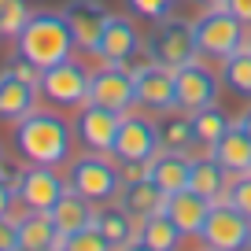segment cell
<instances>
[{"label":"cell","instance_id":"43","mask_svg":"<svg viewBox=\"0 0 251 251\" xmlns=\"http://www.w3.org/2000/svg\"><path fill=\"white\" fill-rule=\"evenodd\" d=\"M203 251H211V248H203Z\"/></svg>","mask_w":251,"mask_h":251},{"label":"cell","instance_id":"37","mask_svg":"<svg viewBox=\"0 0 251 251\" xmlns=\"http://www.w3.org/2000/svg\"><path fill=\"white\" fill-rule=\"evenodd\" d=\"M226 8L233 11L244 26H251V0H226Z\"/></svg>","mask_w":251,"mask_h":251},{"label":"cell","instance_id":"40","mask_svg":"<svg viewBox=\"0 0 251 251\" xmlns=\"http://www.w3.org/2000/svg\"><path fill=\"white\" fill-rule=\"evenodd\" d=\"M126 251H155V248H148V244H141V240H137V244H129Z\"/></svg>","mask_w":251,"mask_h":251},{"label":"cell","instance_id":"11","mask_svg":"<svg viewBox=\"0 0 251 251\" xmlns=\"http://www.w3.org/2000/svg\"><path fill=\"white\" fill-rule=\"evenodd\" d=\"M89 103L111 107L118 115L133 111L137 107V74H129L126 67L103 63L100 71H93V81H89Z\"/></svg>","mask_w":251,"mask_h":251},{"label":"cell","instance_id":"26","mask_svg":"<svg viewBox=\"0 0 251 251\" xmlns=\"http://www.w3.org/2000/svg\"><path fill=\"white\" fill-rule=\"evenodd\" d=\"M192 115V133H196V144L200 148H207L211 151L214 144L222 141V133H226L229 126V115L218 107V103H211V107H200V111H188Z\"/></svg>","mask_w":251,"mask_h":251},{"label":"cell","instance_id":"24","mask_svg":"<svg viewBox=\"0 0 251 251\" xmlns=\"http://www.w3.org/2000/svg\"><path fill=\"white\" fill-rule=\"evenodd\" d=\"M93 226L107 236V244L115 251H126L129 244H137V218H129L118 203L115 207H100L96 218H93Z\"/></svg>","mask_w":251,"mask_h":251},{"label":"cell","instance_id":"27","mask_svg":"<svg viewBox=\"0 0 251 251\" xmlns=\"http://www.w3.org/2000/svg\"><path fill=\"white\" fill-rule=\"evenodd\" d=\"M137 240L148 244V248H155V251H177L181 229L174 226L166 214H155V218H144L141 226H137Z\"/></svg>","mask_w":251,"mask_h":251},{"label":"cell","instance_id":"10","mask_svg":"<svg viewBox=\"0 0 251 251\" xmlns=\"http://www.w3.org/2000/svg\"><path fill=\"white\" fill-rule=\"evenodd\" d=\"M67 192V181L55 174V166H23L15 177V196L19 203L26 207V211H52L55 203H59V196Z\"/></svg>","mask_w":251,"mask_h":251},{"label":"cell","instance_id":"22","mask_svg":"<svg viewBox=\"0 0 251 251\" xmlns=\"http://www.w3.org/2000/svg\"><path fill=\"white\" fill-rule=\"evenodd\" d=\"M211 155L218 159L222 166H226L233 177H240V174H251V133H244L240 126H229L226 133H222V141L211 148Z\"/></svg>","mask_w":251,"mask_h":251},{"label":"cell","instance_id":"31","mask_svg":"<svg viewBox=\"0 0 251 251\" xmlns=\"http://www.w3.org/2000/svg\"><path fill=\"white\" fill-rule=\"evenodd\" d=\"M63 251H115V248L107 244V236L96 226H85V229H78V233L63 236Z\"/></svg>","mask_w":251,"mask_h":251},{"label":"cell","instance_id":"14","mask_svg":"<svg viewBox=\"0 0 251 251\" xmlns=\"http://www.w3.org/2000/svg\"><path fill=\"white\" fill-rule=\"evenodd\" d=\"M144 48L141 33H137L133 19H126V15H111L107 26H103L100 33V45H96V59L100 63H111V67H126V63L133 59L137 52Z\"/></svg>","mask_w":251,"mask_h":251},{"label":"cell","instance_id":"38","mask_svg":"<svg viewBox=\"0 0 251 251\" xmlns=\"http://www.w3.org/2000/svg\"><path fill=\"white\" fill-rule=\"evenodd\" d=\"M192 8H200V11H214V8H226V0H188Z\"/></svg>","mask_w":251,"mask_h":251},{"label":"cell","instance_id":"19","mask_svg":"<svg viewBox=\"0 0 251 251\" xmlns=\"http://www.w3.org/2000/svg\"><path fill=\"white\" fill-rule=\"evenodd\" d=\"M19 251H63V233L55 229L52 214L26 211L19 218Z\"/></svg>","mask_w":251,"mask_h":251},{"label":"cell","instance_id":"28","mask_svg":"<svg viewBox=\"0 0 251 251\" xmlns=\"http://www.w3.org/2000/svg\"><path fill=\"white\" fill-rule=\"evenodd\" d=\"M159 133H163V151H181V155H188L192 148H200L196 133H192V115H188V111L170 115L159 126Z\"/></svg>","mask_w":251,"mask_h":251},{"label":"cell","instance_id":"20","mask_svg":"<svg viewBox=\"0 0 251 251\" xmlns=\"http://www.w3.org/2000/svg\"><path fill=\"white\" fill-rule=\"evenodd\" d=\"M229 185H233V174L214 155H196L192 159V177H188V188H192V192H200L203 200L218 203V200L229 196Z\"/></svg>","mask_w":251,"mask_h":251},{"label":"cell","instance_id":"1","mask_svg":"<svg viewBox=\"0 0 251 251\" xmlns=\"http://www.w3.org/2000/svg\"><path fill=\"white\" fill-rule=\"evenodd\" d=\"M74 126L55 111H30L23 122H15V151L26 163L37 166H63L71 163Z\"/></svg>","mask_w":251,"mask_h":251},{"label":"cell","instance_id":"21","mask_svg":"<svg viewBox=\"0 0 251 251\" xmlns=\"http://www.w3.org/2000/svg\"><path fill=\"white\" fill-rule=\"evenodd\" d=\"M48 214H52L55 229H59L63 236H71V233H78V229L93 226V218H96V203H93V200H85L81 192H74V188L67 185V192L59 196V203H55Z\"/></svg>","mask_w":251,"mask_h":251},{"label":"cell","instance_id":"6","mask_svg":"<svg viewBox=\"0 0 251 251\" xmlns=\"http://www.w3.org/2000/svg\"><path fill=\"white\" fill-rule=\"evenodd\" d=\"M148 55L151 63H159V67H170V71H177V67H185V63L200 59L196 52V30H192V23L188 19H163V23H155V30H151L148 37Z\"/></svg>","mask_w":251,"mask_h":251},{"label":"cell","instance_id":"34","mask_svg":"<svg viewBox=\"0 0 251 251\" xmlns=\"http://www.w3.org/2000/svg\"><path fill=\"white\" fill-rule=\"evenodd\" d=\"M118 177H122V185L148 181L151 177V159H129V163H118Z\"/></svg>","mask_w":251,"mask_h":251},{"label":"cell","instance_id":"30","mask_svg":"<svg viewBox=\"0 0 251 251\" xmlns=\"http://www.w3.org/2000/svg\"><path fill=\"white\" fill-rule=\"evenodd\" d=\"M126 11L144 23H163L177 11V0H126Z\"/></svg>","mask_w":251,"mask_h":251},{"label":"cell","instance_id":"5","mask_svg":"<svg viewBox=\"0 0 251 251\" xmlns=\"http://www.w3.org/2000/svg\"><path fill=\"white\" fill-rule=\"evenodd\" d=\"M67 185L74 192H81L93 203H111L122 188V177H118V163H111L103 151H89V155H78L71 163V174H67Z\"/></svg>","mask_w":251,"mask_h":251},{"label":"cell","instance_id":"15","mask_svg":"<svg viewBox=\"0 0 251 251\" xmlns=\"http://www.w3.org/2000/svg\"><path fill=\"white\" fill-rule=\"evenodd\" d=\"M137 107L148 111H174L177 107V85H174V71L170 67H144L137 74Z\"/></svg>","mask_w":251,"mask_h":251},{"label":"cell","instance_id":"32","mask_svg":"<svg viewBox=\"0 0 251 251\" xmlns=\"http://www.w3.org/2000/svg\"><path fill=\"white\" fill-rule=\"evenodd\" d=\"M229 203L240 207L244 214L251 218V174H240V177H233V185H229Z\"/></svg>","mask_w":251,"mask_h":251},{"label":"cell","instance_id":"41","mask_svg":"<svg viewBox=\"0 0 251 251\" xmlns=\"http://www.w3.org/2000/svg\"><path fill=\"white\" fill-rule=\"evenodd\" d=\"M0 163H4V144H0Z\"/></svg>","mask_w":251,"mask_h":251},{"label":"cell","instance_id":"3","mask_svg":"<svg viewBox=\"0 0 251 251\" xmlns=\"http://www.w3.org/2000/svg\"><path fill=\"white\" fill-rule=\"evenodd\" d=\"M196 30V52L200 59H229L236 48L248 45V26L233 15L229 8H214V11H203V15L192 23Z\"/></svg>","mask_w":251,"mask_h":251},{"label":"cell","instance_id":"42","mask_svg":"<svg viewBox=\"0 0 251 251\" xmlns=\"http://www.w3.org/2000/svg\"><path fill=\"white\" fill-rule=\"evenodd\" d=\"M248 45H251V37H248Z\"/></svg>","mask_w":251,"mask_h":251},{"label":"cell","instance_id":"17","mask_svg":"<svg viewBox=\"0 0 251 251\" xmlns=\"http://www.w3.org/2000/svg\"><path fill=\"white\" fill-rule=\"evenodd\" d=\"M41 89L30 81L15 78V74H0V122H23L30 111H37Z\"/></svg>","mask_w":251,"mask_h":251},{"label":"cell","instance_id":"9","mask_svg":"<svg viewBox=\"0 0 251 251\" xmlns=\"http://www.w3.org/2000/svg\"><path fill=\"white\" fill-rule=\"evenodd\" d=\"M163 151V133H159V126L144 115H133V111H126L122 115V126H118L115 133V148L111 155L118 163H129V159H155Z\"/></svg>","mask_w":251,"mask_h":251},{"label":"cell","instance_id":"4","mask_svg":"<svg viewBox=\"0 0 251 251\" xmlns=\"http://www.w3.org/2000/svg\"><path fill=\"white\" fill-rule=\"evenodd\" d=\"M200 244L211 251H251V218L229 200H218L207 211V222L200 229Z\"/></svg>","mask_w":251,"mask_h":251},{"label":"cell","instance_id":"16","mask_svg":"<svg viewBox=\"0 0 251 251\" xmlns=\"http://www.w3.org/2000/svg\"><path fill=\"white\" fill-rule=\"evenodd\" d=\"M207 211H211V200H203L200 192H192V188L170 192V196H166V207H163V214L181 229V236H200V229H203V222H207Z\"/></svg>","mask_w":251,"mask_h":251},{"label":"cell","instance_id":"39","mask_svg":"<svg viewBox=\"0 0 251 251\" xmlns=\"http://www.w3.org/2000/svg\"><path fill=\"white\" fill-rule=\"evenodd\" d=\"M236 126H240L244 133H251V103H248V107H244V115L236 118Z\"/></svg>","mask_w":251,"mask_h":251},{"label":"cell","instance_id":"25","mask_svg":"<svg viewBox=\"0 0 251 251\" xmlns=\"http://www.w3.org/2000/svg\"><path fill=\"white\" fill-rule=\"evenodd\" d=\"M218 74H222V89L226 93L240 96V100H251V45L236 48L229 59H222Z\"/></svg>","mask_w":251,"mask_h":251},{"label":"cell","instance_id":"36","mask_svg":"<svg viewBox=\"0 0 251 251\" xmlns=\"http://www.w3.org/2000/svg\"><path fill=\"white\" fill-rule=\"evenodd\" d=\"M0 251H19V218L0 214Z\"/></svg>","mask_w":251,"mask_h":251},{"label":"cell","instance_id":"35","mask_svg":"<svg viewBox=\"0 0 251 251\" xmlns=\"http://www.w3.org/2000/svg\"><path fill=\"white\" fill-rule=\"evenodd\" d=\"M15 177H19V170L15 174H8L4 170V163H0V214H11V207H15Z\"/></svg>","mask_w":251,"mask_h":251},{"label":"cell","instance_id":"8","mask_svg":"<svg viewBox=\"0 0 251 251\" xmlns=\"http://www.w3.org/2000/svg\"><path fill=\"white\" fill-rule=\"evenodd\" d=\"M174 85H177V111H200L218 103L222 74L214 67H207V59H192L174 71Z\"/></svg>","mask_w":251,"mask_h":251},{"label":"cell","instance_id":"18","mask_svg":"<svg viewBox=\"0 0 251 251\" xmlns=\"http://www.w3.org/2000/svg\"><path fill=\"white\" fill-rule=\"evenodd\" d=\"M118 207H122L129 218H137V226H141L144 218L163 214L166 192H163L151 177H148V181H133V185H122V188H118Z\"/></svg>","mask_w":251,"mask_h":251},{"label":"cell","instance_id":"33","mask_svg":"<svg viewBox=\"0 0 251 251\" xmlns=\"http://www.w3.org/2000/svg\"><path fill=\"white\" fill-rule=\"evenodd\" d=\"M4 71L15 74V78H23V81H30V85H41V67H37V63H30L26 55H19V52L8 59V67H4Z\"/></svg>","mask_w":251,"mask_h":251},{"label":"cell","instance_id":"7","mask_svg":"<svg viewBox=\"0 0 251 251\" xmlns=\"http://www.w3.org/2000/svg\"><path fill=\"white\" fill-rule=\"evenodd\" d=\"M89 81H93V71L71 55V59H63V63H55V67H48V71H41L37 89L55 107H81V103H89Z\"/></svg>","mask_w":251,"mask_h":251},{"label":"cell","instance_id":"23","mask_svg":"<svg viewBox=\"0 0 251 251\" xmlns=\"http://www.w3.org/2000/svg\"><path fill=\"white\" fill-rule=\"evenodd\" d=\"M188 177H192V155H181V151H159V155L151 159V181L163 188L166 196L188 188Z\"/></svg>","mask_w":251,"mask_h":251},{"label":"cell","instance_id":"29","mask_svg":"<svg viewBox=\"0 0 251 251\" xmlns=\"http://www.w3.org/2000/svg\"><path fill=\"white\" fill-rule=\"evenodd\" d=\"M30 15L33 11L26 8V0H0V37H19Z\"/></svg>","mask_w":251,"mask_h":251},{"label":"cell","instance_id":"12","mask_svg":"<svg viewBox=\"0 0 251 251\" xmlns=\"http://www.w3.org/2000/svg\"><path fill=\"white\" fill-rule=\"evenodd\" d=\"M118 126H122V115H118V111L100 107V103H81L78 118H74V137L81 141V148L111 155Z\"/></svg>","mask_w":251,"mask_h":251},{"label":"cell","instance_id":"2","mask_svg":"<svg viewBox=\"0 0 251 251\" xmlns=\"http://www.w3.org/2000/svg\"><path fill=\"white\" fill-rule=\"evenodd\" d=\"M74 48L78 45H74V33L63 19V11H33L30 23L23 26V33L15 37V52L26 55L30 63H37L41 71L71 59Z\"/></svg>","mask_w":251,"mask_h":251},{"label":"cell","instance_id":"13","mask_svg":"<svg viewBox=\"0 0 251 251\" xmlns=\"http://www.w3.org/2000/svg\"><path fill=\"white\" fill-rule=\"evenodd\" d=\"M63 19H67V26H71V33H74V45L93 55L96 45H100L103 26H107V19H111V11L103 8L100 0H67V4H63Z\"/></svg>","mask_w":251,"mask_h":251}]
</instances>
